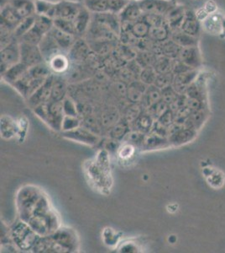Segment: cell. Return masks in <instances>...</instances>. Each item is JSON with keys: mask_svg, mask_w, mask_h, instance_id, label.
I'll list each match as a JSON object with an SVG mask.
<instances>
[{"mask_svg": "<svg viewBox=\"0 0 225 253\" xmlns=\"http://www.w3.org/2000/svg\"><path fill=\"white\" fill-rule=\"evenodd\" d=\"M16 206L20 219L40 236L52 235L62 226L60 216L39 187L33 185L21 187L16 195Z\"/></svg>", "mask_w": 225, "mask_h": 253, "instance_id": "cell-1", "label": "cell"}, {"mask_svg": "<svg viewBox=\"0 0 225 253\" xmlns=\"http://www.w3.org/2000/svg\"><path fill=\"white\" fill-rule=\"evenodd\" d=\"M85 170L89 182L94 185L95 188L102 193L110 190L113 181L108 153L106 150H101L95 161H89L85 167Z\"/></svg>", "mask_w": 225, "mask_h": 253, "instance_id": "cell-2", "label": "cell"}, {"mask_svg": "<svg viewBox=\"0 0 225 253\" xmlns=\"http://www.w3.org/2000/svg\"><path fill=\"white\" fill-rule=\"evenodd\" d=\"M14 244L22 251L32 250L40 236L27 223L20 219L10 229Z\"/></svg>", "mask_w": 225, "mask_h": 253, "instance_id": "cell-3", "label": "cell"}, {"mask_svg": "<svg viewBox=\"0 0 225 253\" xmlns=\"http://www.w3.org/2000/svg\"><path fill=\"white\" fill-rule=\"evenodd\" d=\"M131 0H83L85 6L92 14L112 13L120 15Z\"/></svg>", "mask_w": 225, "mask_h": 253, "instance_id": "cell-4", "label": "cell"}, {"mask_svg": "<svg viewBox=\"0 0 225 253\" xmlns=\"http://www.w3.org/2000/svg\"><path fill=\"white\" fill-rule=\"evenodd\" d=\"M50 236L60 247L63 253H74L78 248V237L72 229L61 226Z\"/></svg>", "mask_w": 225, "mask_h": 253, "instance_id": "cell-5", "label": "cell"}, {"mask_svg": "<svg viewBox=\"0 0 225 253\" xmlns=\"http://www.w3.org/2000/svg\"><path fill=\"white\" fill-rule=\"evenodd\" d=\"M20 62V41L14 37L9 44L1 48V75Z\"/></svg>", "mask_w": 225, "mask_h": 253, "instance_id": "cell-6", "label": "cell"}, {"mask_svg": "<svg viewBox=\"0 0 225 253\" xmlns=\"http://www.w3.org/2000/svg\"><path fill=\"white\" fill-rule=\"evenodd\" d=\"M20 62L29 68L45 62L38 45H32L20 41Z\"/></svg>", "mask_w": 225, "mask_h": 253, "instance_id": "cell-7", "label": "cell"}, {"mask_svg": "<svg viewBox=\"0 0 225 253\" xmlns=\"http://www.w3.org/2000/svg\"><path fill=\"white\" fill-rule=\"evenodd\" d=\"M144 15H159L165 16L173 9L171 1L168 0H143L139 2Z\"/></svg>", "mask_w": 225, "mask_h": 253, "instance_id": "cell-8", "label": "cell"}, {"mask_svg": "<svg viewBox=\"0 0 225 253\" xmlns=\"http://www.w3.org/2000/svg\"><path fill=\"white\" fill-rule=\"evenodd\" d=\"M83 6V3L69 0H63L60 2H57L55 18H61L73 21Z\"/></svg>", "mask_w": 225, "mask_h": 253, "instance_id": "cell-9", "label": "cell"}, {"mask_svg": "<svg viewBox=\"0 0 225 253\" xmlns=\"http://www.w3.org/2000/svg\"><path fill=\"white\" fill-rule=\"evenodd\" d=\"M54 81V76L51 75L42 85L29 98V102L32 107H39L40 105L46 103L50 101L52 95V84Z\"/></svg>", "mask_w": 225, "mask_h": 253, "instance_id": "cell-10", "label": "cell"}, {"mask_svg": "<svg viewBox=\"0 0 225 253\" xmlns=\"http://www.w3.org/2000/svg\"><path fill=\"white\" fill-rule=\"evenodd\" d=\"M0 20L1 26L8 28L12 32H14V30L16 29V27L22 20L16 15V13L13 10L5 0H1Z\"/></svg>", "mask_w": 225, "mask_h": 253, "instance_id": "cell-11", "label": "cell"}, {"mask_svg": "<svg viewBox=\"0 0 225 253\" xmlns=\"http://www.w3.org/2000/svg\"><path fill=\"white\" fill-rule=\"evenodd\" d=\"M5 1L9 3V5L21 20L36 15L34 0H5Z\"/></svg>", "mask_w": 225, "mask_h": 253, "instance_id": "cell-12", "label": "cell"}, {"mask_svg": "<svg viewBox=\"0 0 225 253\" xmlns=\"http://www.w3.org/2000/svg\"><path fill=\"white\" fill-rule=\"evenodd\" d=\"M64 137L88 145H94L98 141V137L96 134L80 126L77 127L76 129L64 132Z\"/></svg>", "mask_w": 225, "mask_h": 253, "instance_id": "cell-13", "label": "cell"}, {"mask_svg": "<svg viewBox=\"0 0 225 253\" xmlns=\"http://www.w3.org/2000/svg\"><path fill=\"white\" fill-rule=\"evenodd\" d=\"M121 24H131L136 22L138 20L142 19L144 13L140 9V4L136 1L131 0L128 5L126 6L120 15Z\"/></svg>", "mask_w": 225, "mask_h": 253, "instance_id": "cell-14", "label": "cell"}, {"mask_svg": "<svg viewBox=\"0 0 225 253\" xmlns=\"http://www.w3.org/2000/svg\"><path fill=\"white\" fill-rule=\"evenodd\" d=\"M38 46L40 47L43 58H44L46 63H47L50 59H52L55 55L63 52L62 49L60 48V46H58L57 42L55 41L54 38L50 32L42 38V40Z\"/></svg>", "mask_w": 225, "mask_h": 253, "instance_id": "cell-15", "label": "cell"}, {"mask_svg": "<svg viewBox=\"0 0 225 253\" xmlns=\"http://www.w3.org/2000/svg\"><path fill=\"white\" fill-rule=\"evenodd\" d=\"M151 26L144 20V18L138 20L136 22L131 24H124L122 25V30L129 32L138 40L146 39L149 37Z\"/></svg>", "mask_w": 225, "mask_h": 253, "instance_id": "cell-16", "label": "cell"}, {"mask_svg": "<svg viewBox=\"0 0 225 253\" xmlns=\"http://www.w3.org/2000/svg\"><path fill=\"white\" fill-rule=\"evenodd\" d=\"M92 18L93 14L83 5L77 14V17L73 20L77 37H83V35L87 33L91 25Z\"/></svg>", "mask_w": 225, "mask_h": 253, "instance_id": "cell-17", "label": "cell"}, {"mask_svg": "<svg viewBox=\"0 0 225 253\" xmlns=\"http://www.w3.org/2000/svg\"><path fill=\"white\" fill-rule=\"evenodd\" d=\"M50 33L57 42L58 46H60L63 52H69L77 39V37L76 36L63 32L61 30L57 29L55 26H53Z\"/></svg>", "mask_w": 225, "mask_h": 253, "instance_id": "cell-18", "label": "cell"}, {"mask_svg": "<svg viewBox=\"0 0 225 253\" xmlns=\"http://www.w3.org/2000/svg\"><path fill=\"white\" fill-rule=\"evenodd\" d=\"M28 69V66H26V64L20 62L17 64L11 67L10 69H8L5 73H3L2 75V78L7 83L14 84L15 82H17L26 74Z\"/></svg>", "mask_w": 225, "mask_h": 253, "instance_id": "cell-19", "label": "cell"}, {"mask_svg": "<svg viewBox=\"0 0 225 253\" xmlns=\"http://www.w3.org/2000/svg\"><path fill=\"white\" fill-rule=\"evenodd\" d=\"M47 65L51 69V71L56 74H63L66 72L69 68V58L66 55L63 54V52H59L54 57L47 62Z\"/></svg>", "mask_w": 225, "mask_h": 253, "instance_id": "cell-20", "label": "cell"}, {"mask_svg": "<svg viewBox=\"0 0 225 253\" xmlns=\"http://www.w3.org/2000/svg\"><path fill=\"white\" fill-rule=\"evenodd\" d=\"M36 15H44L54 20L56 17L57 3H52L47 0H34Z\"/></svg>", "mask_w": 225, "mask_h": 253, "instance_id": "cell-21", "label": "cell"}, {"mask_svg": "<svg viewBox=\"0 0 225 253\" xmlns=\"http://www.w3.org/2000/svg\"><path fill=\"white\" fill-rule=\"evenodd\" d=\"M54 26V20L52 18L44 16V15H35L34 27L39 33L46 36L47 33L51 32V30Z\"/></svg>", "mask_w": 225, "mask_h": 253, "instance_id": "cell-22", "label": "cell"}, {"mask_svg": "<svg viewBox=\"0 0 225 253\" xmlns=\"http://www.w3.org/2000/svg\"><path fill=\"white\" fill-rule=\"evenodd\" d=\"M66 86L63 79L56 78L52 84V95L50 101H60L64 100L66 95Z\"/></svg>", "mask_w": 225, "mask_h": 253, "instance_id": "cell-23", "label": "cell"}, {"mask_svg": "<svg viewBox=\"0 0 225 253\" xmlns=\"http://www.w3.org/2000/svg\"><path fill=\"white\" fill-rule=\"evenodd\" d=\"M34 20H35V15L21 20V22L19 24V26L16 27V29L14 30V37L17 38L18 39L21 38V37H23L24 35L26 34L33 27Z\"/></svg>", "mask_w": 225, "mask_h": 253, "instance_id": "cell-24", "label": "cell"}, {"mask_svg": "<svg viewBox=\"0 0 225 253\" xmlns=\"http://www.w3.org/2000/svg\"><path fill=\"white\" fill-rule=\"evenodd\" d=\"M17 130H19V128L14 121L4 117L1 118V134L3 137L7 138H11L16 133Z\"/></svg>", "mask_w": 225, "mask_h": 253, "instance_id": "cell-25", "label": "cell"}, {"mask_svg": "<svg viewBox=\"0 0 225 253\" xmlns=\"http://www.w3.org/2000/svg\"><path fill=\"white\" fill-rule=\"evenodd\" d=\"M53 20H54V26L57 27V29L77 37L73 21L65 20V19H61V18H55Z\"/></svg>", "mask_w": 225, "mask_h": 253, "instance_id": "cell-26", "label": "cell"}, {"mask_svg": "<svg viewBox=\"0 0 225 253\" xmlns=\"http://www.w3.org/2000/svg\"><path fill=\"white\" fill-rule=\"evenodd\" d=\"M167 34L168 32L165 25L155 26V27H151L148 38L151 41H155V42H163L167 38Z\"/></svg>", "mask_w": 225, "mask_h": 253, "instance_id": "cell-27", "label": "cell"}, {"mask_svg": "<svg viewBox=\"0 0 225 253\" xmlns=\"http://www.w3.org/2000/svg\"><path fill=\"white\" fill-rule=\"evenodd\" d=\"M135 153V149L134 146L131 143H127L124 144L119 150V157L122 161H129V159H131L134 156Z\"/></svg>", "mask_w": 225, "mask_h": 253, "instance_id": "cell-28", "label": "cell"}, {"mask_svg": "<svg viewBox=\"0 0 225 253\" xmlns=\"http://www.w3.org/2000/svg\"><path fill=\"white\" fill-rule=\"evenodd\" d=\"M141 82L144 84H151L157 81V75L151 67L142 69L140 74Z\"/></svg>", "mask_w": 225, "mask_h": 253, "instance_id": "cell-29", "label": "cell"}, {"mask_svg": "<svg viewBox=\"0 0 225 253\" xmlns=\"http://www.w3.org/2000/svg\"><path fill=\"white\" fill-rule=\"evenodd\" d=\"M79 121L77 120L76 117H70V116H65L63 118V126L62 129L64 130L65 132L71 131V130L76 129L79 126Z\"/></svg>", "mask_w": 225, "mask_h": 253, "instance_id": "cell-30", "label": "cell"}, {"mask_svg": "<svg viewBox=\"0 0 225 253\" xmlns=\"http://www.w3.org/2000/svg\"><path fill=\"white\" fill-rule=\"evenodd\" d=\"M63 111H64L65 116H70V117L77 116V110H76L74 103L69 98H65L63 100Z\"/></svg>", "mask_w": 225, "mask_h": 253, "instance_id": "cell-31", "label": "cell"}, {"mask_svg": "<svg viewBox=\"0 0 225 253\" xmlns=\"http://www.w3.org/2000/svg\"><path fill=\"white\" fill-rule=\"evenodd\" d=\"M204 9H206V11L208 12V14H214L217 11L218 7H217V4L214 1L208 0V2H206Z\"/></svg>", "mask_w": 225, "mask_h": 253, "instance_id": "cell-32", "label": "cell"}, {"mask_svg": "<svg viewBox=\"0 0 225 253\" xmlns=\"http://www.w3.org/2000/svg\"><path fill=\"white\" fill-rule=\"evenodd\" d=\"M138 123L140 125V129H148V127L150 126V117L144 116L143 118H140Z\"/></svg>", "mask_w": 225, "mask_h": 253, "instance_id": "cell-33", "label": "cell"}, {"mask_svg": "<svg viewBox=\"0 0 225 253\" xmlns=\"http://www.w3.org/2000/svg\"><path fill=\"white\" fill-rule=\"evenodd\" d=\"M137 249H138V248H137L136 246H135L134 243L129 242V243H126V244H124L122 248H121V252H134L133 250L137 252Z\"/></svg>", "mask_w": 225, "mask_h": 253, "instance_id": "cell-34", "label": "cell"}, {"mask_svg": "<svg viewBox=\"0 0 225 253\" xmlns=\"http://www.w3.org/2000/svg\"><path fill=\"white\" fill-rule=\"evenodd\" d=\"M208 13L206 11V9H204V8L198 9L197 13H196L197 19V20H200V21L205 20L206 18L208 17Z\"/></svg>", "mask_w": 225, "mask_h": 253, "instance_id": "cell-35", "label": "cell"}, {"mask_svg": "<svg viewBox=\"0 0 225 253\" xmlns=\"http://www.w3.org/2000/svg\"><path fill=\"white\" fill-rule=\"evenodd\" d=\"M134 1H136V2L139 3V2H141V1H143V0H134Z\"/></svg>", "mask_w": 225, "mask_h": 253, "instance_id": "cell-36", "label": "cell"}]
</instances>
